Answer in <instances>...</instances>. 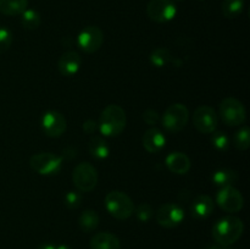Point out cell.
<instances>
[{
  "mask_svg": "<svg viewBox=\"0 0 250 249\" xmlns=\"http://www.w3.org/2000/svg\"><path fill=\"white\" fill-rule=\"evenodd\" d=\"M244 224L239 217L226 216L220 219L212 227V238L222 247L236 243L242 237Z\"/></svg>",
  "mask_w": 250,
  "mask_h": 249,
  "instance_id": "obj_1",
  "label": "cell"
},
{
  "mask_svg": "<svg viewBox=\"0 0 250 249\" xmlns=\"http://www.w3.org/2000/svg\"><path fill=\"white\" fill-rule=\"evenodd\" d=\"M127 124L126 112L119 105H109L100 114V132L106 137H116L122 133Z\"/></svg>",
  "mask_w": 250,
  "mask_h": 249,
  "instance_id": "obj_2",
  "label": "cell"
},
{
  "mask_svg": "<svg viewBox=\"0 0 250 249\" xmlns=\"http://www.w3.org/2000/svg\"><path fill=\"white\" fill-rule=\"evenodd\" d=\"M105 207L111 216L117 220H126L133 214L134 205L131 198L124 192L112 190L105 197Z\"/></svg>",
  "mask_w": 250,
  "mask_h": 249,
  "instance_id": "obj_3",
  "label": "cell"
},
{
  "mask_svg": "<svg viewBox=\"0 0 250 249\" xmlns=\"http://www.w3.org/2000/svg\"><path fill=\"white\" fill-rule=\"evenodd\" d=\"M220 116L227 126L237 127L246 121L247 112L239 100L236 98H226L220 104Z\"/></svg>",
  "mask_w": 250,
  "mask_h": 249,
  "instance_id": "obj_4",
  "label": "cell"
},
{
  "mask_svg": "<svg viewBox=\"0 0 250 249\" xmlns=\"http://www.w3.org/2000/svg\"><path fill=\"white\" fill-rule=\"evenodd\" d=\"M73 185L80 192L88 193L95 188L98 183L97 168L89 163H81L73 170Z\"/></svg>",
  "mask_w": 250,
  "mask_h": 249,
  "instance_id": "obj_5",
  "label": "cell"
},
{
  "mask_svg": "<svg viewBox=\"0 0 250 249\" xmlns=\"http://www.w3.org/2000/svg\"><path fill=\"white\" fill-rule=\"evenodd\" d=\"M189 119V111L187 106L181 103L170 105L163 116V124L168 132H180L186 127Z\"/></svg>",
  "mask_w": 250,
  "mask_h": 249,
  "instance_id": "obj_6",
  "label": "cell"
},
{
  "mask_svg": "<svg viewBox=\"0 0 250 249\" xmlns=\"http://www.w3.org/2000/svg\"><path fill=\"white\" fill-rule=\"evenodd\" d=\"M29 165L32 170L39 175H56L62 165V158L53 153H39L32 156Z\"/></svg>",
  "mask_w": 250,
  "mask_h": 249,
  "instance_id": "obj_7",
  "label": "cell"
},
{
  "mask_svg": "<svg viewBox=\"0 0 250 249\" xmlns=\"http://www.w3.org/2000/svg\"><path fill=\"white\" fill-rule=\"evenodd\" d=\"M146 14L156 23H166L175 19L177 7L173 0H150L146 6Z\"/></svg>",
  "mask_w": 250,
  "mask_h": 249,
  "instance_id": "obj_8",
  "label": "cell"
},
{
  "mask_svg": "<svg viewBox=\"0 0 250 249\" xmlns=\"http://www.w3.org/2000/svg\"><path fill=\"white\" fill-rule=\"evenodd\" d=\"M193 124L200 133L209 134L216 131L219 117L216 111L208 105H202L193 114Z\"/></svg>",
  "mask_w": 250,
  "mask_h": 249,
  "instance_id": "obj_9",
  "label": "cell"
},
{
  "mask_svg": "<svg viewBox=\"0 0 250 249\" xmlns=\"http://www.w3.org/2000/svg\"><path fill=\"white\" fill-rule=\"evenodd\" d=\"M217 204L224 211L226 212H238L241 211L244 205L243 195L238 189L232 186L222 187L217 193Z\"/></svg>",
  "mask_w": 250,
  "mask_h": 249,
  "instance_id": "obj_10",
  "label": "cell"
},
{
  "mask_svg": "<svg viewBox=\"0 0 250 249\" xmlns=\"http://www.w3.org/2000/svg\"><path fill=\"white\" fill-rule=\"evenodd\" d=\"M103 42H104V34L102 29L97 26H88L81 31L77 37L78 46L84 53L92 54L100 49Z\"/></svg>",
  "mask_w": 250,
  "mask_h": 249,
  "instance_id": "obj_11",
  "label": "cell"
},
{
  "mask_svg": "<svg viewBox=\"0 0 250 249\" xmlns=\"http://www.w3.org/2000/svg\"><path fill=\"white\" fill-rule=\"evenodd\" d=\"M185 219V210L178 204L167 203L159 208L156 211V221L165 228H173L178 226Z\"/></svg>",
  "mask_w": 250,
  "mask_h": 249,
  "instance_id": "obj_12",
  "label": "cell"
},
{
  "mask_svg": "<svg viewBox=\"0 0 250 249\" xmlns=\"http://www.w3.org/2000/svg\"><path fill=\"white\" fill-rule=\"evenodd\" d=\"M42 128L49 137H60L66 131V119L61 112L50 110L42 117Z\"/></svg>",
  "mask_w": 250,
  "mask_h": 249,
  "instance_id": "obj_13",
  "label": "cell"
},
{
  "mask_svg": "<svg viewBox=\"0 0 250 249\" xmlns=\"http://www.w3.org/2000/svg\"><path fill=\"white\" fill-rule=\"evenodd\" d=\"M81 63H82V59H81L80 54L76 51H66L59 59V71L62 76L71 77L78 72Z\"/></svg>",
  "mask_w": 250,
  "mask_h": 249,
  "instance_id": "obj_14",
  "label": "cell"
},
{
  "mask_svg": "<svg viewBox=\"0 0 250 249\" xmlns=\"http://www.w3.org/2000/svg\"><path fill=\"white\" fill-rule=\"evenodd\" d=\"M212 211H214V202L209 195H198L190 205V212L194 219H207L212 214Z\"/></svg>",
  "mask_w": 250,
  "mask_h": 249,
  "instance_id": "obj_15",
  "label": "cell"
},
{
  "mask_svg": "<svg viewBox=\"0 0 250 249\" xmlns=\"http://www.w3.org/2000/svg\"><path fill=\"white\" fill-rule=\"evenodd\" d=\"M166 166L168 170L177 175H185L190 168V160L185 153L175 151L166 158Z\"/></svg>",
  "mask_w": 250,
  "mask_h": 249,
  "instance_id": "obj_16",
  "label": "cell"
},
{
  "mask_svg": "<svg viewBox=\"0 0 250 249\" xmlns=\"http://www.w3.org/2000/svg\"><path fill=\"white\" fill-rule=\"evenodd\" d=\"M143 146L149 153H158L165 146L166 139L158 128H150L143 134Z\"/></svg>",
  "mask_w": 250,
  "mask_h": 249,
  "instance_id": "obj_17",
  "label": "cell"
},
{
  "mask_svg": "<svg viewBox=\"0 0 250 249\" xmlns=\"http://www.w3.org/2000/svg\"><path fill=\"white\" fill-rule=\"evenodd\" d=\"M120 239L109 232H99L90 239V249H120Z\"/></svg>",
  "mask_w": 250,
  "mask_h": 249,
  "instance_id": "obj_18",
  "label": "cell"
},
{
  "mask_svg": "<svg viewBox=\"0 0 250 249\" xmlns=\"http://www.w3.org/2000/svg\"><path fill=\"white\" fill-rule=\"evenodd\" d=\"M28 6V0H0V12L6 16L21 15Z\"/></svg>",
  "mask_w": 250,
  "mask_h": 249,
  "instance_id": "obj_19",
  "label": "cell"
},
{
  "mask_svg": "<svg viewBox=\"0 0 250 249\" xmlns=\"http://www.w3.org/2000/svg\"><path fill=\"white\" fill-rule=\"evenodd\" d=\"M89 153L92 154L93 158L103 160V159H106L109 156L110 149L106 142L102 137L95 136L89 142Z\"/></svg>",
  "mask_w": 250,
  "mask_h": 249,
  "instance_id": "obj_20",
  "label": "cell"
},
{
  "mask_svg": "<svg viewBox=\"0 0 250 249\" xmlns=\"http://www.w3.org/2000/svg\"><path fill=\"white\" fill-rule=\"evenodd\" d=\"M78 224H80L81 229L83 232H93L99 225V216L94 210H85L81 214L80 219H78Z\"/></svg>",
  "mask_w": 250,
  "mask_h": 249,
  "instance_id": "obj_21",
  "label": "cell"
},
{
  "mask_svg": "<svg viewBox=\"0 0 250 249\" xmlns=\"http://www.w3.org/2000/svg\"><path fill=\"white\" fill-rule=\"evenodd\" d=\"M238 178V173L234 170H229V168H222V170L216 171L212 175V181L219 187H227V186H232Z\"/></svg>",
  "mask_w": 250,
  "mask_h": 249,
  "instance_id": "obj_22",
  "label": "cell"
},
{
  "mask_svg": "<svg viewBox=\"0 0 250 249\" xmlns=\"http://www.w3.org/2000/svg\"><path fill=\"white\" fill-rule=\"evenodd\" d=\"M244 7V0H224L221 4V11L227 19H236L242 14Z\"/></svg>",
  "mask_w": 250,
  "mask_h": 249,
  "instance_id": "obj_23",
  "label": "cell"
},
{
  "mask_svg": "<svg viewBox=\"0 0 250 249\" xmlns=\"http://www.w3.org/2000/svg\"><path fill=\"white\" fill-rule=\"evenodd\" d=\"M149 59L155 67H164L172 61V55L166 48H158L150 54Z\"/></svg>",
  "mask_w": 250,
  "mask_h": 249,
  "instance_id": "obj_24",
  "label": "cell"
},
{
  "mask_svg": "<svg viewBox=\"0 0 250 249\" xmlns=\"http://www.w3.org/2000/svg\"><path fill=\"white\" fill-rule=\"evenodd\" d=\"M21 23L27 29H36L41 24V15L36 10L26 9L21 14Z\"/></svg>",
  "mask_w": 250,
  "mask_h": 249,
  "instance_id": "obj_25",
  "label": "cell"
},
{
  "mask_svg": "<svg viewBox=\"0 0 250 249\" xmlns=\"http://www.w3.org/2000/svg\"><path fill=\"white\" fill-rule=\"evenodd\" d=\"M233 144L238 150H247L250 145V132L248 127H242L233 137Z\"/></svg>",
  "mask_w": 250,
  "mask_h": 249,
  "instance_id": "obj_26",
  "label": "cell"
},
{
  "mask_svg": "<svg viewBox=\"0 0 250 249\" xmlns=\"http://www.w3.org/2000/svg\"><path fill=\"white\" fill-rule=\"evenodd\" d=\"M153 207H151L150 204H148V203H142V204L136 209L137 219L142 222H148L149 220L153 217Z\"/></svg>",
  "mask_w": 250,
  "mask_h": 249,
  "instance_id": "obj_27",
  "label": "cell"
},
{
  "mask_svg": "<svg viewBox=\"0 0 250 249\" xmlns=\"http://www.w3.org/2000/svg\"><path fill=\"white\" fill-rule=\"evenodd\" d=\"M211 143L217 150H226L229 148V137L225 132H212Z\"/></svg>",
  "mask_w": 250,
  "mask_h": 249,
  "instance_id": "obj_28",
  "label": "cell"
},
{
  "mask_svg": "<svg viewBox=\"0 0 250 249\" xmlns=\"http://www.w3.org/2000/svg\"><path fill=\"white\" fill-rule=\"evenodd\" d=\"M12 44V33L10 29L0 27V54L5 53L10 49Z\"/></svg>",
  "mask_w": 250,
  "mask_h": 249,
  "instance_id": "obj_29",
  "label": "cell"
},
{
  "mask_svg": "<svg viewBox=\"0 0 250 249\" xmlns=\"http://www.w3.org/2000/svg\"><path fill=\"white\" fill-rule=\"evenodd\" d=\"M82 202V195L80 192L71 190L65 195V204L68 209H77Z\"/></svg>",
  "mask_w": 250,
  "mask_h": 249,
  "instance_id": "obj_30",
  "label": "cell"
},
{
  "mask_svg": "<svg viewBox=\"0 0 250 249\" xmlns=\"http://www.w3.org/2000/svg\"><path fill=\"white\" fill-rule=\"evenodd\" d=\"M143 120L146 124H150V126H154V124H158L159 121V114L153 109H148L143 112Z\"/></svg>",
  "mask_w": 250,
  "mask_h": 249,
  "instance_id": "obj_31",
  "label": "cell"
},
{
  "mask_svg": "<svg viewBox=\"0 0 250 249\" xmlns=\"http://www.w3.org/2000/svg\"><path fill=\"white\" fill-rule=\"evenodd\" d=\"M98 128V124L94 120H87V121L83 124V129H84L87 133H94Z\"/></svg>",
  "mask_w": 250,
  "mask_h": 249,
  "instance_id": "obj_32",
  "label": "cell"
},
{
  "mask_svg": "<svg viewBox=\"0 0 250 249\" xmlns=\"http://www.w3.org/2000/svg\"><path fill=\"white\" fill-rule=\"evenodd\" d=\"M62 154H63V158H67L68 160H71V159H73V158H76V156H77V154H76V150H75V149H72V148H66L65 150L62 151Z\"/></svg>",
  "mask_w": 250,
  "mask_h": 249,
  "instance_id": "obj_33",
  "label": "cell"
},
{
  "mask_svg": "<svg viewBox=\"0 0 250 249\" xmlns=\"http://www.w3.org/2000/svg\"><path fill=\"white\" fill-rule=\"evenodd\" d=\"M38 249H56L55 246H53V244H42V246L38 247Z\"/></svg>",
  "mask_w": 250,
  "mask_h": 249,
  "instance_id": "obj_34",
  "label": "cell"
},
{
  "mask_svg": "<svg viewBox=\"0 0 250 249\" xmlns=\"http://www.w3.org/2000/svg\"><path fill=\"white\" fill-rule=\"evenodd\" d=\"M205 249H229V248H225V247H219V246H210V247H208V248H205Z\"/></svg>",
  "mask_w": 250,
  "mask_h": 249,
  "instance_id": "obj_35",
  "label": "cell"
},
{
  "mask_svg": "<svg viewBox=\"0 0 250 249\" xmlns=\"http://www.w3.org/2000/svg\"><path fill=\"white\" fill-rule=\"evenodd\" d=\"M56 249H72L71 247L66 246V244H61V246H58L56 247Z\"/></svg>",
  "mask_w": 250,
  "mask_h": 249,
  "instance_id": "obj_36",
  "label": "cell"
}]
</instances>
